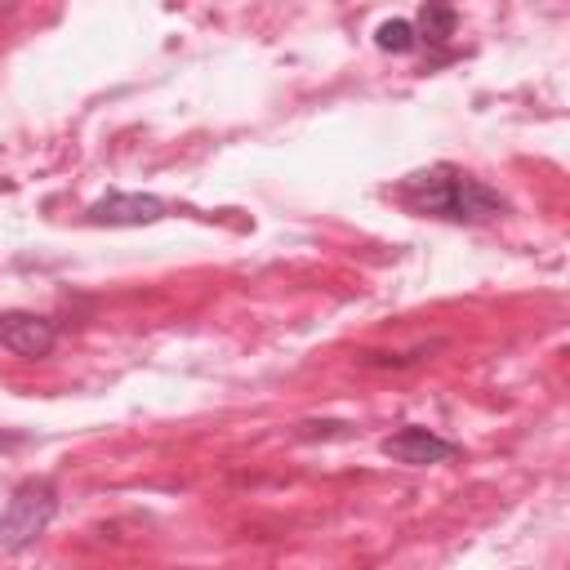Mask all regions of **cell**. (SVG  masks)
<instances>
[{"instance_id": "1", "label": "cell", "mask_w": 570, "mask_h": 570, "mask_svg": "<svg viewBox=\"0 0 570 570\" xmlns=\"http://www.w3.org/2000/svg\"><path fill=\"white\" fill-rule=\"evenodd\" d=\"M396 200L419 214V218H441V223H490L508 209L503 191L463 174L459 165H428L414 169L396 183Z\"/></svg>"}, {"instance_id": "2", "label": "cell", "mask_w": 570, "mask_h": 570, "mask_svg": "<svg viewBox=\"0 0 570 570\" xmlns=\"http://www.w3.org/2000/svg\"><path fill=\"white\" fill-rule=\"evenodd\" d=\"M58 512V485L53 476H27L13 485L4 512H0V548L4 552H27L53 521Z\"/></svg>"}, {"instance_id": "3", "label": "cell", "mask_w": 570, "mask_h": 570, "mask_svg": "<svg viewBox=\"0 0 570 570\" xmlns=\"http://www.w3.org/2000/svg\"><path fill=\"white\" fill-rule=\"evenodd\" d=\"M169 214V205L151 191H107L94 205H85V223L89 227H151Z\"/></svg>"}, {"instance_id": "4", "label": "cell", "mask_w": 570, "mask_h": 570, "mask_svg": "<svg viewBox=\"0 0 570 570\" xmlns=\"http://www.w3.org/2000/svg\"><path fill=\"white\" fill-rule=\"evenodd\" d=\"M58 343V321L45 312H27V307H9L0 312V347L13 356H49Z\"/></svg>"}, {"instance_id": "5", "label": "cell", "mask_w": 570, "mask_h": 570, "mask_svg": "<svg viewBox=\"0 0 570 570\" xmlns=\"http://www.w3.org/2000/svg\"><path fill=\"white\" fill-rule=\"evenodd\" d=\"M379 450H383L392 463H405V468H428V463H445V459H454V454H459V445H454V441L436 436V432H432V428H423V423H405L401 432L383 436V441H379Z\"/></svg>"}, {"instance_id": "6", "label": "cell", "mask_w": 570, "mask_h": 570, "mask_svg": "<svg viewBox=\"0 0 570 570\" xmlns=\"http://www.w3.org/2000/svg\"><path fill=\"white\" fill-rule=\"evenodd\" d=\"M454 22H459V13H454L450 4H423V9H419V27H414V31H423L419 40L441 45V40H450V36H454Z\"/></svg>"}, {"instance_id": "7", "label": "cell", "mask_w": 570, "mask_h": 570, "mask_svg": "<svg viewBox=\"0 0 570 570\" xmlns=\"http://www.w3.org/2000/svg\"><path fill=\"white\" fill-rule=\"evenodd\" d=\"M374 45H379L383 53H410V49L419 45V31H414V22H405V18H387V22L374 27Z\"/></svg>"}]
</instances>
